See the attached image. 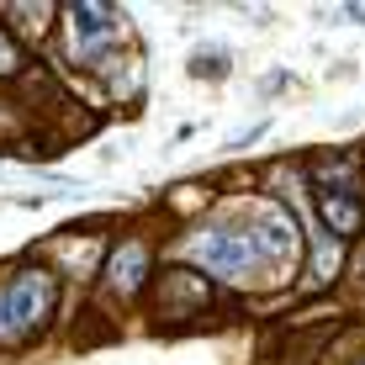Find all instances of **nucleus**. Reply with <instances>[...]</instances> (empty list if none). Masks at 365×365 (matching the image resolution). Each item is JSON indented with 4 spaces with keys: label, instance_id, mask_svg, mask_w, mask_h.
I'll list each match as a JSON object with an SVG mask.
<instances>
[{
    "label": "nucleus",
    "instance_id": "nucleus-1",
    "mask_svg": "<svg viewBox=\"0 0 365 365\" xmlns=\"http://www.w3.org/2000/svg\"><path fill=\"white\" fill-rule=\"evenodd\" d=\"M185 255L201 259L207 270L217 275H244V270H259V265H292L297 255V228L292 217L286 222H228V228H212V233H196L185 244Z\"/></svg>",
    "mask_w": 365,
    "mask_h": 365
},
{
    "label": "nucleus",
    "instance_id": "nucleus-2",
    "mask_svg": "<svg viewBox=\"0 0 365 365\" xmlns=\"http://www.w3.org/2000/svg\"><path fill=\"white\" fill-rule=\"evenodd\" d=\"M48 302H53L48 275H21V281H11L6 292H0V339L27 334L32 323L48 312Z\"/></svg>",
    "mask_w": 365,
    "mask_h": 365
},
{
    "label": "nucleus",
    "instance_id": "nucleus-3",
    "mask_svg": "<svg viewBox=\"0 0 365 365\" xmlns=\"http://www.w3.org/2000/svg\"><path fill=\"white\" fill-rule=\"evenodd\" d=\"M122 32V16L111 6H74L69 11V37H74V53L91 58L101 43H111V37Z\"/></svg>",
    "mask_w": 365,
    "mask_h": 365
},
{
    "label": "nucleus",
    "instance_id": "nucleus-4",
    "mask_svg": "<svg viewBox=\"0 0 365 365\" xmlns=\"http://www.w3.org/2000/svg\"><path fill=\"white\" fill-rule=\"evenodd\" d=\"M323 217H329V228L344 238L360 228V201L355 196H339V191H323Z\"/></svg>",
    "mask_w": 365,
    "mask_h": 365
},
{
    "label": "nucleus",
    "instance_id": "nucleus-5",
    "mask_svg": "<svg viewBox=\"0 0 365 365\" xmlns=\"http://www.w3.org/2000/svg\"><path fill=\"white\" fill-rule=\"evenodd\" d=\"M143 259H148L143 249H138V244H128V249L117 255V265H111V281H117L122 292H133V286L143 281Z\"/></svg>",
    "mask_w": 365,
    "mask_h": 365
},
{
    "label": "nucleus",
    "instance_id": "nucleus-6",
    "mask_svg": "<svg viewBox=\"0 0 365 365\" xmlns=\"http://www.w3.org/2000/svg\"><path fill=\"white\" fill-rule=\"evenodd\" d=\"M11 69H16V48H11L6 32H0V74H11Z\"/></svg>",
    "mask_w": 365,
    "mask_h": 365
},
{
    "label": "nucleus",
    "instance_id": "nucleus-7",
    "mask_svg": "<svg viewBox=\"0 0 365 365\" xmlns=\"http://www.w3.org/2000/svg\"><path fill=\"white\" fill-rule=\"evenodd\" d=\"M191 69H196V74H201V69H207V74H222V69H228V64H222V58H217V53H207V64H191Z\"/></svg>",
    "mask_w": 365,
    "mask_h": 365
}]
</instances>
